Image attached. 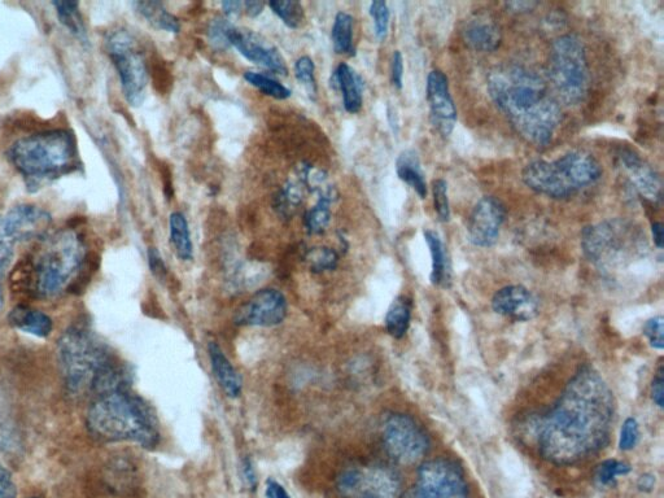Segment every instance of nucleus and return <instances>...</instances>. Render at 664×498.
Listing matches in <instances>:
<instances>
[{"mask_svg":"<svg viewBox=\"0 0 664 498\" xmlns=\"http://www.w3.org/2000/svg\"><path fill=\"white\" fill-rule=\"evenodd\" d=\"M234 26L229 20L216 17L208 26V41L214 50L225 51L230 45V32Z\"/></svg>","mask_w":664,"mask_h":498,"instance_id":"e433bc0d","label":"nucleus"},{"mask_svg":"<svg viewBox=\"0 0 664 498\" xmlns=\"http://www.w3.org/2000/svg\"><path fill=\"white\" fill-rule=\"evenodd\" d=\"M0 498H17V486L7 467L0 463Z\"/></svg>","mask_w":664,"mask_h":498,"instance_id":"a18cd8bd","label":"nucleus"},{"mask_svg":"<svg viewBox=\"0 0 664 498\" xmlns=\"http://www.w3.org/2000/svg\"><path fill=\"white\" fill-rule=\"evenodd\" d=\"M170 242L173 243L179 259L191 261L194 257L189 224L182 213H172L169 218Z\"/></svg>","mask_w":664,"mask_h":498,"instance_id":"c756f323","label":"nucleus"},{"mask_svg":"<svg viewBox=\"0 0 664 498\" xmlns=\"http://www.w3.org/2000/svg\"><path fill=\"white\" fill-rule=\"evenodd\" d=\"M549 78L559 98L575 106L588 94L589 76L587 54L578 37L562 36L553 42L549 55Z\"/></svg>","mask_w":664,"mask_h":498,"instance_id":"6e6552de","label":"nucleus"},{"mask_svg":"<svg viewBox=\"0 0 664 498\" xmlns=\"http://www.w3.org/2000/svg\"><path fill=\"white\" fill-rule=\"evenodd\" d=\"M243 478L246 480L247 486L251 489H256L257 486V476L255 473V469H253L252 462L249 460H246L243 462Z\"/></svg>","mask_w":664,"mask_h":498,"instance_id":"3c124183","label":"nucleus"},{"mask_svg":"<svg viewBox=\"0 0 664 498\" xmlns=\"http://www.w3.org/2000/svg\"><path fill=\"white\" fill-rule=\"evenodd\" d=\"M537 6V3L535 2H510L506 3V7H508V10L510 12L514 13H524L528 11L534 10V8Z\"/></svg>","mask_w":664,"mask_h":498,"instance_id":"603ef678","label":"nucleus"},{"mask_svg":"<svg viewBox=\"0 0 664 498\" xmlns=\"http://www.w3.org/2000/svg\"><path fill=\"white\" fill-rule=\"evenodd\" d=\"M425 239L428 248H430L432 259L431 282L434 286L447 287L451 281V268L445 253L443 240L439 234L432 230L425 231Z\"/></svg>","mask_w":664,"mask_h":498,"instance_id":"a878e982","label":"nucleus"},{"mask_svg":"<svg viewBox=\"0 0 664 498\" xmlns=\"http://www.w3.org/2000/svg\"><path fill=\"white\" fill-rule=\"evenodd\" d=\"M432 196H434V208L441 222L451 220V207L448 199V183L444 179H436L432 183Z\"/></svg>","mask_w":664,"mask_h":498,"instance_id":"58836bf2","label":"nucleus"},{"mask_svg":"<svg viewBox=\"0 0 664 498\" xmlns=\"http://www.w3.org/2000/svg\"><path fill=\"white\" fill-rule=\"evenodd\" d=\"M644 334L654 349L664 348V320L662 316L654 317L645 323Z\"/></svg>","mask_w":664,"mask_h":498,"instance_id":"37998d69","label":"nucleus"},{"mask_svg":"<svg viewBox=\"0 0 664 498\" xmlns=\"http://www.w3.org/2000/svg\"><path fill=\"white\" fill-rule=\"evenodd\" d=\"M631 473V466L627 463L617 460H607L598 465L596 470V479L601 486H609L614 483L617 476H624Z\"/></svg>","mask_w":664,"mask_h":498,"instance_id":"4c0bfd02","label":"nucleus"},{"mask_svg":"<svg viewBox=\"0 0 664 498\" xmlns=\"http://www.w3.org/2000/svg\"><path fill=\"white\" fill-rule=\"evenodd\" d=\"M269 6L288 28L297 29L303 25L305 12L301 3L291 2V0L278 2L277 0V2H270Z\"/></svg>","mask_w":664,"mask_h":498,"instance_id":"473e14b6","label":"nucleus"},{"mask_svg":"<svg viewBox=\"0 0 664 498\" xmlns=\"http://www.w3.org/2000/svg\"><path fill=\"white\" fill-rule=\"evenodd\" d=\"M427 100L432 125L443 137H449L456 126L457 109L449 90L448 77L438 69L428 74Z\"/></svg>","mask_w":664,"mask_h":498,"instance_id":"f3484780","label":"nucleus"},{"mask_svg":"<svg viewBox=\"0 0 664 498\" xmlns=\"http://www.w3.org/2000/svg\"><path fill=\"white\" fill-rule=\"evenodd\" d=\"M506 209L500 200L484 196L476 203L467 221V235L476 247H492L500 237L504 225Z\"/></svg>","mask_w":664,"mask_h":498,"instance_id":"2eb2a0df","label":"nucleus"},{"mask_svg":"<svg viewBox=\"0 0 664 498\" xmlns=\"http://www.w3.org/2000/svg\"><path fill=\"white\" fill-rule=\"evenodd\" d=\"M59 366L65 387L74 396L121 390L124 377L91 331L72 327L59 342Z\"/></svg>","mask_w":664,"mask_h":498,"instance_id":"7ed1b4c3","label":"nucleus"},{"mask_svg":"<svg viewBox=\"0 0 664 498\" xmlns=\"http://www.w3.org/2000/svg\"><path fill=\"white\" fill-rule=\"evenodd\" d=\"M409 498H469L465 474L456 462L434 460L423 463Z\"/></svg>","mask_w":664,"mask_h":498,"instance_id":"ddd939ff","label":"nucleus"},{"mask_svg":"<svg viewBox=\"0 0 664 498\" xmlns=\"http://www.w3.org/2000/svg\"><path fill=\"white\" fill-rule=\"evenodd\" d=\"M287 310L285 295L274 288H265L238 309L235 323L249 327H274L286 320Z\"/></svg>","mask_w":664,"mask_h":498,"instance_id":"4468645a","label":"nucleus"},{"mask_svg":"<svg viewBox=\"0 0 664 498\" xmlns=\"http://www.w3.org/2000/svg\"><path fill=\"white\" fill-rule=\"evenodd\" d=\"M383 443L392 460L401 465H413L430 451L425 430L406 414H391L384 419Z\"/></svg>","mask_w":664,"mask_h":498,"instance_id":"9b49d317","label":"nucleus"},{"mask_svg":"<svg viewBox=\"0 0 664 498\" xmlns=\"http://www.w3.org/2000/svg\"><path fill=\"white\" fill-rule=\"evenodd\" d=\"M652 397L654 403L663 408L664 406V377H663V368H659L657 375L653 380L652 386Z\"/></svg>","mask_w":664,"mask_h":498,"instance_id":"09e8293b","label":"nucleus"},{"mask_svg":"<svg viewBox=\"0 0 664 498\" xmlns=\"http://www.w3.org/2000/svg\"><path fill=\"white\" fill-rule=\"evenodd\" d=\"M404 60L400 51H395L391 65V80L396 89H403Z\"/></svg>","mask_w":664,"mask_h":498,"instance_id":"49530a36","label":"nucleus"},{"mask_svg":"<svg viewBox=\"0 0 664 498\" xmlns=\"http://www.w3.org/2000/svg\"><path fill=\"white\" fill-rule=\"evenodd\" d=\"M266 498H291L285 488L275 480H269L266 484Z\"/></svg>","mask_w":664,"mask_h":498,"instance_id":"8fccbe9b","label":"nucleus"},{"mask_svg":"<svg viewBox=\"0 0 664 498\" xmlns=\"http://www.w3.org/2000/svg\"><path fill=\"white\" fill-rule=\"evenodd\" d=\"M134 7L156 29L176 34L181 30L177 17L168 12L163 3L137 2Z\"/></svg>","mask_w":664,"mask_h":498,"instance_id":"bb28decb","label":"nucleus"},{"mask_svg":"<svg viewBox=\"0 0 664 498\" xmlns=\"http://www.w3.org/2000/svg\"><path fill=\"white\" fill-rule=\"evenodd\" d=\"M338 488L347 498H399L401 482L390 467L373 465L344 471Z\"/></svg>","mask_w":664,"mask_h":498,"instance_id":"f8f14e48","label":"nucleus"},{"mask_svg":"<svg viewBox=\"0 0 664 498\" xmlns=\"http://www.w3.org/2000/svg\"><path fill=\"white\" fill-rule=\"evenodd\" d=\"M635 227L622 220H610L585 227L581 234L584 255L593 264H620L639 242Z\"/></svg>","mask_w":664,"mask_h":498,"instance_id":"1a4fd4ad","label":"nucleus"},{"mask_svg":"<svg viewBox=\"0 0 664 498\" xmlns=\"http://www.w3.org/2000/svg\"><path fill=\"white\" fill-rule=\"evenodd\" d=\"M265 4L262 2H255V0H249V2L243 3V8L246 10L249 16L257 17L261 15L264 11Z\"/></svg>","mask_w":664,"mask_h":498,"instance_id":"864d4df0","label":"nucleus"},{"mask_svg":"<svg viewBox=\"0 0 664 498\" xmlns=\"http://www.w3.org/2000/svg\"><path fill=\"white\" fill-rule=\"evenodd\" d=\"M640 438L639 423L635 418H628L620 431L619 448L622 451H631L636 447Z\"/></svg>","mask_w":664,"mask_h":498,"instance_id":"79ce46f5","label":"nucleus"},{"mask_svg":"<svg viewBox=\"0 0 664 498\" xmlns=\"http://www.w3.org/2000/svg\"><path fill=\"white\" fill-rule=\"evenodd\" d=\"M614 415L610 387L596 370L584 366L537 426L541 456L554 465L569 466L600 452L609 444Z\"/></svg>","mask_w":664,"mask_h":498,"instance_id":"f257e3e1","label":"nucleus"},{"mask_svg":"<svg viewBox=\"0 0 664 498\" xmlns=\"http://www.w3.org/2000/svg\"><path fill=\"white\" fill-rule=\"evenodd\" d=\"M331 199L320 198L312 209L305 213L304 225L310 235L325 233L331 221Z\"/></svg>","mask_w":664,"mask_h":498,"instance_id":"7c9ffc66","label":"nucleus"},{"mask_svg":"<svg viewBox=\"0 0 664 498\" xmlns=\"http://www.w3.org/2000/svg\"><path fill=\"white\" fill-rule=\"evenodd\" d=\"M87 430L102 441H133L143 448L159 443L155 415L126 388L96 396L87 413Z\"/></svg>","mask_w":664,"mask_h":498,"instance_id":"20e7f679","label":"nucleus"},{"mask_svg":"<svg viewBox=\"0 0 664 498\" xmlns=\"http://www.w3.org/2000/svg\"><path fill=\"white\" fill-rule=\"evenodd\" d=\"M370 15L374 20L375 36L379 41H384L387 38L388 26H390V10H388L387 3H371Z\"/></svg>","mask_w":664,"mask_h":498,"instance_id":"a19ab883","label":"nucleus"},{"mask_svg":"<svg viewBox=\"0 0 664 498\" xmlns=\"http://www.w3.org/2000/svg\"><path fill=\"white\" fill-rule=\"evenodd\" d=\"M29 498H38V497H29Z\"/></svg>","mask_w":664,"mask_h":498,"instance_id":"13d9d810","label":"nucleus"},{"mask_svg":"<svg viewBox=\"0 0 664 498\" xmlns=\"http://www.w3.org/2000/svg\"><path fill=\"white\" fill-rule=\"evenodd\" d=\"M602 177V166L588 152L571 151L558 160H536L523 169L527 187L548 198L563 200L592 186Z\"/></svg>","mask_w":664,"mask_h":498,"instance_id":"423d86ee","label":"nucleus"},{"mask_svg":"<svg viewBox=\"0 0 664 498\" xmlns=\"http://www.w3.org/2000/svg\"><path fill=\"white\" fill-rule=\"evenodd\" d=\"M489 95L522 138L546 147L562 119L557 99L543 78L522 65H501L488 74Z\"/></svg>","mask_w":664,"mask_h":498,"instance_id":"f03ea898","label":"nucleus"},{"mask_svg":"<svg viewBox=\"0 0 664 498\" xmlns=\"http://www.w3.org/2000/svg\"><path fill=\"white\" fill-rule=\"evenodd\" d=\"M655 486V476L652 474L642 475L637 482V487H639L642 492H652Z\"/></svg>","mask_w":664,"mask_h":498,"instance_id":"5fc2aeb1","label":"nucleus"},{"mask_svg":"<svg viewBox=\"0 0 664 498\" xmlns=\"http://www.w3.org/2000/svg\"><path fill=\"white\" fill-rule=\"evenodd\" d=\"M54 6L58 11L61 24L67 26L74 36L85 38V26H83L80 11H78L77 2H55Z\"/></svg>","mask_w":664,"mask_h":498,"instance_id":"f704fd0d","label":"nucleus"},{"mask_svg":"<svg viewBox=\"0 0 664 498\" xmlns=\"http://www.w3.org/2000/svg\"><path fill=\"white\" fill-rule=\"evenodd\" d=\"M620 161H622L623 168L626 170L633 186L639 190L640 194L652 203L661 202L662 179L652 166L632 150H623L620 154Z\"/></svg>","mask_w":664,"mask_h":498,"instance_id":"aec40b11","label":"nucleus"},{"mask_svg":"<svg viewBox=\"0 0 664 498\" xmlns=\"http://www.w3.org/2000/svg\"><path fill=\"white\" fill-rule=\"evenodd\" d=\"M148 264H150L152 274H154L160 282L164 281L166 277V266L163 257H161L156 248H150V251H148Z\"/></svg>","mask_w":664,"mask_h":498,"instance_id":"de8ad7c7","label":"nucleus"},{"mask_svg":"<svg viewBox=\"0 0 664 498\" xmlns=\"http://www.w3.org/2000/svg\"><path fill=\"white\" fill-rule=\"evenodd\" d=\"M397 176L406 185L417 192L419 198L425 199L427 195V183L421 169V161L417 152L413 150L404 151L396 161Z\"/></svg>","mask_w":664,"mask_h":498,"instance_id":"393cba45","label":"nucleus"},{"mask_svg":"<svg viewBox=\"0 0 664 498\" xmlns=\"http://www.w3.org/2000/svg\"><path fill=\"white\" fill-rule=\"evenodd\" d=\"M466 45L479 52L495 51L501 43V32L495 21L478 15L467 21L463 29Z\"/></svg>","mask_w":664,"mask_h":498,"instance_id":"412c9836","label":"nucleus"},{"mask_svg":"<svg viewBox=\"0 0 664 498\" xmlns=\"http://www.w3.org/2000/svg\"><path fill=\"white\" fill-rule=\"evenodd\" d=\"M10 323L16 329L26 332V334L37 336V338H47L54 330V322L41 310L24 307H16L10 313Z\"/></svg>","mask_w":664,"mask_h":498,"instance_id":"b1692460","label":"nucleus"},{"mask_svg":"<svg viewBox=\"0 0 664 498\" xmlns=\"http://www.w3.org/2000/svg\"><path fill=\"white\" fill-rule=\"evenodd\" d=\"M244 78H246V81L251 83L252 86L257 87L262 94L272 96L274 99L285 100L291 96L290 89H287L282 83L273 80V78L264 76V74L247 72L244 73Z\"/></svg>","mask_w":664,"mask_h":498,"instance_id":"72a5a7b5","label":"nucleus"},{"mask_svg":"<svg viewBox=\"0 0 664 498\" xmlns=\"http://www.w3.org/2000/svg\"><path fill=\"white\" fill-rule=\"evenodd\" d=\"M301 202H303V190H301L300 183L288 182L283 190L275 196L274 207L277 209L279 216L290 218Z\"/></svg>","mask_w":664,"mask_h":498,"instance_id":"2f4dec72","label":"nucleus"},{"mask_svg":"<svg viewBox=\"0 0 664 498\" xmlns=\"http://www.w3.org/2000/svg\"><path fill=\"white\" fill-rule=\"evenodd\" d=\"M243 3L238 0H229V2L222 3V10L227 16H235L242 11Z\"/></svg>","mask_w":664,"mask_h":498,"instance_id":"6e6d98bb","label":"nucleus"},{"mask_svg":"<svg viewBox=\"0 0 664 498\" xmlns=\"http://www.w3.org/2000/svg\"><path fill=\"white\" fill-rule=\"evenodd\" d=\"M497 314L518 322L534 320L539 314L536 297L523 286H508L497 291L492 299Z\"/></svg>","mask_w":664,"mask_h":498,"instance_id":"6ab92c4d","label":"nucleus"},{"mask_svg":"<svg viewBox=\"0 0 664 498\" xmlns=\"http://www.w3.org/2000/svg\"><path fill=\"white\" fill-rule=\"evenodd\" d=\"M107 50L119 72L126 100L130 106H141L146 99L148 71L137 41L126 30H117L108 37Z\"/></svg>","mask_w":664,"mask_h":498,"instance_id":"9d476101","label":"nucleus"},{"mask_svg":"<svg viewBox=\"0 0 664 498\" xmlns=\"http://www.w3.org/2000/svg\"><path fill=\"white\" fill-rule=\"evenodd\" d=\"M295 76L301 85L307 89L308 94L314 98V95L317 94V82L316 77H314V63L313 60L308 58V56H303L296 61L295 64Z\"/></svg>","mask_w":664,"mask_h":498,"instance_id":"ea45409f","label":"nucleus"},{"mask_svg":"<svg viewBox=\"0 0 664 498\" xmlns=\"http://www.w3.org/2000/svg\"><path fill=\"white\" fill-rule=\"evenodd\" d=\"M10 157L13 166L30 181H43L72 172L77 166L76 143L65 130L43 131L19 139Z\"/></svg>","mask_w":664,"mask_h":498,"instance_id":"0eeeda50","label":"nucleus"},{"mask_svg":"<svg viewBox=\"0 0 664 498\" xmlns=\"http://www.w3.org/2000/svg\"><path fill=\"white\" fill-rule=\"evenodd\" d=\"M230 45L249 61L269 69L270 72L287 76L288 69L281 52L264 38L248 29L233 28L230 32Z\"/></svg>","mask_w":664,"mask_h":498,"instance_id":"dca6fc26","label":"nucleus"},{"mask_svg":"<svg viewBox=\"0 0 664 498\" xmlns=\"http://www.w3.org/2000/svg\"><path fill=\"white\" fill-rule=\"evenodd\" d=\"M355 20L345 12H339L332 26V43L336 54L355 56V36H353Z\"/></svg>","mask_w":664,"mask_h":498,"instance_id":"cd10ccee","label":"nucleus"},{"mask_svg":"<svg viewBox=\"0 0 664 498\" xmlns=\"http://www.w3.org/2000/svg\"><path fill=\"white\" fill-rule=\"evenodd\" d=\"M12 240L8 238L0 221V283L7 272L12 257ZM0 307H2V288H0Z\"/></svg>","mask_w":664,"mask_h":498,"instance_id":"c03bdc74","label":"nucleus"},{"mask_svg":"<svg viewBox=\"0 0 664 498\" xmlns=\"http://www.w3.org/2000/svg\"><path fill=\"white\" fill-rule=\"evenodd\" d=\"M335 85L340 90L343 96V104L345 111L356 115L361 111L362 103H364V81L360 74L353 71L347 64H340L336 69Z\"/></svg>","mask_w":664,"mask_h":498,"instance_id":"5701e85b","label":"nucleus"},{"mask_svg":"<svg viewBox=\"0 0 664 498\" xmlns=\"http://www.w3.org/2000/svg\"><path fill=\"white\" fill-rule=\"evenodd\" d=\"M86 259L85 243L72 230L60 231L43 240L30 264L33 292L51 297L72 285Z\"/></svg>","mask_w":664,"mask_h":498,"instance_id":"39448f33","label":"nucleus"},{"mask_svg":"<svg viewBox=\"0 0 664 498\" xmlns=\"http://www.w3.org/2000/svg\"><path fill=\"white\" fill-rule=\"evenodd\" d=\"M209 360H211L212 371L218 384L230 399H238L242 395V378L229 358L216 343L208 345Z\"/></svg>","mask_w":664,"mask_h":498,"instance_id":"4be33fe9","label":"nucleus"},{"mask_svg":"<svg viewBox=\"0 0 664 498\" xmlns=\"http://www.w3.org/2000/svg\"><path fill=\"white\" fill-rule=\"evenodd\" d=\"M652 233L654 238V244L658 248H663L664 234H663V225L661 222H654L652 226Z\"/></svg>","mask_w":664,"mask_h":498,"instance_id":"4d7b16f0","label":"nucleus"},{"mask_svg":"<svg viewBox=\"0 0 664 498\" xmlns=\"http://www.w3.org/2000/svg\"><path fill=\"white\" fill-rule=\"evenodd\" d=\"M412 318V301L400 296L391 304L386 316V329L395 339H401L409 329Z\"/></svg>","mask_w":664,"mask_h":498,"instance_id":"c85d7f7f","label":"nucleus"},{"mask_svg":"<svg viewBox=\"0 0 664 498\" xmlns=\"http://www.w3.org/2000/svg\"><path fill=\"white\" fill-rule=\"evenodd\" d=\"M309 269L314 273H323L327 270H334L338 266V253L334 249L318 247L310 249L305 257Z\"/></svg>","mask_w":664,"mask_h":498,"instance_id":"c9c22d12","label":"nucleus"},{"mask_svg":"<svg viewBox=\"0 0 664 498\" xmlns=\"http://www.w3.org/2000/svg\"><path fill=\"white\" fill-rule=\"evenodd\" d=\"M51 222L50 214L36 205L30 204L19 205V207L11 209L6 218L2 220L3 229L12 242L45 237Z\"/></svg>","mask_w":664,"mask_h":498,"instance_id":"a211bd4d","label":"nucleus"}]
</instances>
